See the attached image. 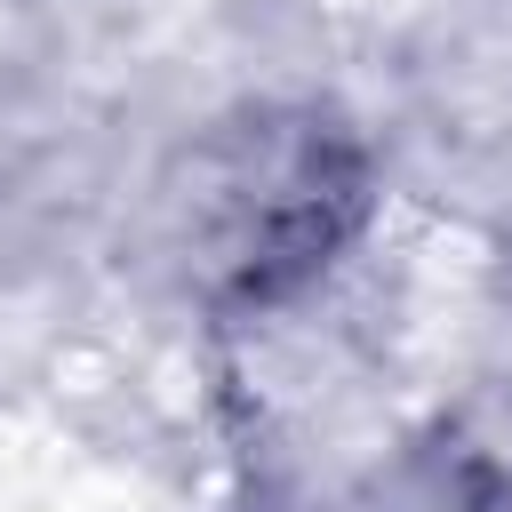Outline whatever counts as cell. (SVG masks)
<instances>
[{
    "mask_svg": "<svg viewBox=\"0 0 512 512\" xmlns=\"http://www.w3.org/2000/svg\"><path fill=\"white\" fill-rule=\"evenodd\" d=\"M384 512H512V472L472 448H440L384 488Z\"/></svg>",
    "mask_w": 512,
    "mask_h": 512,
    "instance_id": "obj_1",
    "label": "cell"
}]
</instances>
